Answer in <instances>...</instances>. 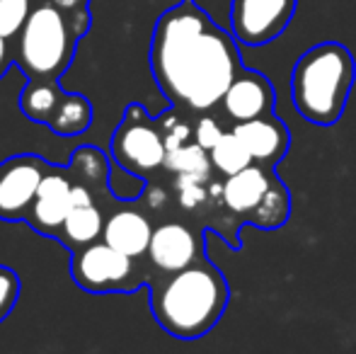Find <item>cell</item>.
<instances>
[{"label":"cell","mask_w":356,"mask_h":354,"mask_svg":"<svg viewBox=\"0 0 356 354\" xmlns=\"http://www.w3.org/2000/svg\"><path fill=\"white\" fill-rule=\"evenodd\" d=\"M243 68L238 39L220 29L197 0H179L155 22L150 71L175 109H213Z\"/></svg>","instance_id":"cell-1"},{"label":"cell","mask_w":356,"mask_h":354,"mask_svg":"<svg viewBox=\"0 0 356 354\" xmlns=\"http://www.w3.org/2000/svg\"><path fill=\"white\" fill-rule=\"evenodd\" d=\"M148 287L155 323L177 340L204 337L223 318L230 301L223 272L207 257H199L177 272H163V277Z\"/></svg>","instance_id":"cell-2"},{"label":"cell","mask_w":356,"mask_h":354,"mask_svg":"<svg viewBox=\"0 0 356 354\" xmlns=\"http://www.w3.org/2000/svg\"><path fill=\"white\" fill-rule=\"evenodd\" d=\"M356 81V61L344 44L320 42L291 71V102L315 127H334L347 109Z\"/></svg>","instance_id":"cell-3"},{"label":"cell","mask_w":356,"mask_h":354,"mask_svg":"<svg viewBox=\"0 0 356 354\" xmlns=\"http://www.w3.org/2000/svg\"><path fill=\"white\" fill-rule=\"evenodd\" d=\"M80 39L71 15L58 10L51 0L32 5V13L13 44L15 63L27 81H61L73 63Z\"/></svg>","instance_id":"cell-4"},{"label":"cell","mask_w":356,"mask_h":354,"mask_svg":"<svg viewBox=\"0 0 356 354\" xmlns=\"http://www.w3.org/2000/svg\"><path fill=\"white\" fill-rule=\"evenodd\" d=\"M138 257L124 255L107 241H95L71 252V279L90 293H129L150 284L136 265Z\"/></svg>","instance_id":"cell-5"},{"label":"cell","mask_w":356,"mask_h":354,"mask_svg":"<svg viewBox=\"0 0 356 354\" xmlns=\"http://www.w3.org/2000/svg\"><path fill=\"white\" fill-rule=\"evenodd\" d=\"M109 156L124 170L141 177H148L150 172L163 168L168 146H165L158 119L148 117V112L141 104H129L112 136Z\"/></svg>","instance_id":"cell-6"},{"label":"cell","mask_w":356,"mask_h":354,"mask_svg":"<svg viewBox=\"0 0 356 354\" xmlns=\"http://www.w3.org/2000/svg\"><path fill=\"white\" fill-rule=\"evenodd\" d=\"M298 0H230V32L245 47H267L282 37Z\"/></svg>","instance_id":"cell-7"},{"label":"cell","mask_w":356,"mask_h":354,"mask_svg":"<svg viewBox=\"0 0 356 354\" xmlns=\"http://www.w3.org/2000/svg\"><path fill=\"white\" fill-rule=\"evenodd\" d=\"M49 170L51 166L34 153H19L0 163V221H24Z\"/></svg>","instance_id":"cell-8"},{"label":"cell","mask_w":356,"mask_h":354,"mask_svg":"<svg viewBox=\"0 0 356 354\" xmlns=\"http://www.w3.org/2000/svg\"><path fill=\"white\" fill-rule=\"evenodd\" d=\"M73 207V177L68 170L51 168L42 179L24 223L47 238H56L61 223Z\"/></svg>","instance_id":"cell-9"},{"label":"cell","mask_w":356,"mask_h":354,"mask_svg":"<svg viewBox=\"0 0 356 354\" xmlns=\"http://www.w3.org/2000/svg\"><path fill=\"white\" fill-rule=\"evenodd\" d=\"M150 265L158 267L160 272H177V269L189 267L202 255V238L189 226L179 221H168L153 228L150 236L148 255Z\"/></svg>","instance_id":"cell-10"},{"label":"cell","mask_w":356,"mask_h":354,"mask_svg":"<svg viewBox=\"0 0 356 354\" xmlns=\"http://www.w3.org/2000/svg\"><path fill=\"white\" fill-rule=\"evenodd\" d=\"M104 216L107 214L97 204L92 189L88 184H80L73 179V207L68 211L66 221L58 228L56 241L71 252L99 241L104 228Z\"/></svg>","instance_id":"cell-11"},{"label":"cell","mask_w":356,"mask_h":354,"mask_svg":"<svg viewBox=\"0 0 356 354\" xmlns=\"http://www.w3.org/2000/svg\"><path fill=\"white\" fill-rule=\"evenodd\" d=\"M233 131L243 138L252 161L259 166L277 168L289 153L291 131L284 124V119L274 112L257 119H248V122H235Z\"/></svg>","instance_id":"cell-12"},{"label":"cell","mask_w":356,"mask_h":354,"mask_svg":"<svg viewBox=\"0 0 356 354\" xmlns=\"http://www.w3.org/2000/svg\"><path fill=\"white\" fill-rule=\"evenodd\" d=\"M274 102H277V92H274L269 78L257 71H248V68L240 71V76L230 83V88L220 99L225 114L233 122H248V119L272 114Z\"/></svg>","instance_id":"cell-13"},{"label":"cell","mask_w":356,"mask_h":354,"mask_svg":"<svg viewBox=\"0 0 356 354\" xmlns=\"http://www.w3.org/2000/svg\"><path fill=\"white\" fill-rule=\"evenodd\" d=\"M277 177L279 175L274 172V168L252 163L245 170L225 177L223 187H220V199L228 207V211H233L235 216L243 218V223H248V218L262 204Z\"/></svg>","instance_id":"cell-14"},{"label":"cell","mask_w":356,"mask_h":354,"mask_svg":"<svg viewBox=\"0 0 356 354\" xmlns=\"http://www.w3.org/2000/svg\"><path fill=\"white\" fill-rule=\"evenodd\" d=\"M150 236H153L150 218L134 207H122L104 216L102 241H107L112 248L122 250L124 255H131V257L148 255Z\"/></svg>","instance_id":"cell-15"},{"label":"cell","mask_w":356,"mask_h":354,"mask_svg":"<svg viewBox=\"0 0 356 354\" xmlns=\"http://www.w3.org/2000/svg\"><path fill=\"white\" fill-rule=\"evenodd\" d=\"M95 119V109L85 95L78 92H63V97L58 99L56 109L49 117L47 127L51 129L56 136H80L83 131H88L90 124Z\"/></svg>","instance_id":"cell-16"},{"label":"cell","mask_w":356,"mask_h":354,"mask_svg":"<svg viewBox=\"0 0 356 354\" xmlns=\"http://www.w3.org/2000/svg\"><path fill=\"white\" fill-rule=\"evenodd\" d=\"M71 177L80 184H88L92 192H102L109 182V170H112V161L104 156L99 148L95 146H80L73 153L71 166L66 168Z\"/></svg>","instance_id":"cell-17"},{"label":"cell","mask_w":356,"mask_h":354,"mask_svg":"<svg viewBox=\"0 0 356 354\" xmlns=\"http://www.w3.org/2000/svg\"><path fill=\"white\" fill-rule=\"evenodd\" d=\"M61 97L63 90L58 81H29L19 95V109L27 119L47 127L49 117L54 114Z\"/></svg>","instance_id":"cell-18"},{"label":"cell","mask_w":356,"mask_h":354,"mask_svg":"<svg viewBox=\"0 0 356 354\" xmlns=\"http://www.w3.org/2000/svg\"><path fill=\"white\" fill-rule=\"evenodd\" d=\"M289 216H291V192L284 184V179L277 177L272 187H269L267 197L262 199V204L248 218V223L264 228V231H277V228H282L289 221Z\"/></svg>","instance_id":"cell-19"},{"label":"cell","mask_w":356,"mask_h":354,"mask_svg":"<svg viewBox=\"0 0 356 354\" xmlns=\"http://www.w3.org/2000/svg\"><path fill=\"white\" fill-rule=\"evenodd\" d=\"M163 168L172 170L175 175L209 179L213 163H211V156H209L207 148H202L197 141H189V143H182V146L172 148V151H168Z\"/></svg>","instance_id":"cell-20"},{"label":"cell","mask_w":356,"mask_h":354,"mask_svg":"<svg viewBox=\"0 0 356 354\" xmlns=\"http://www.w3.org/2000/svg\"><path fill=\"white\" fill-rule=\"evenodd\" d=\"M211 156V163L218 172H223L225 177L235 175V172L245 170L248 166H252V156H250L248 146L243 143V138L230 129V131H223V136L218 138V143L209 151Z\"/></svg>","instance_id":"cell-21"},{"label":"cell","mask_w":356,"mask_h":354,"mask_svg":"<svg viewBox=\"0 0 356 354\" xmlns=\"http://www.w3.org/2000/svg\"><path fill=\"white\" fill-rule=\"evenodd\" d=\"M29 13H32L29 0H0V34L13 42L27 22Z\"/></svg>","instance_id":"cell-22"},{"label":"cell","mask_w":356,"mask_h":354,"mask_svg":"<svg viewBox=\"0 0 356 354\" xmlns=\"http://www.w3.org/2000/svg\"><path fill=\"white\" fill-rule=\"evenodd\" d=\"M155 119H158V124H160V131H163V138H165V146H168V151L182 146V143H189V138L194 136L192 127H189V124L184 122V119L179 117L175 109L163 112L160 117H155Z\"/></svg>","instance_id":"cell-23"},{"label":"cell","mask_w":356,"mask_h":354,"mask_svg":"<svg viewBox=\"0 0 356 354\" xmlns=\"http://www.w3.org/2000/svg\"><path fill=\"white\" fill-rule=\"evenodd\" d=\"M19 274L13 267L0 265V323L13 313L19 298Z\"/></svg>","instance_id":"cell-24"},{"label":"cell","mask_w":356,"mask_h":354,"mask_svg":"<svg viewBox=\"0 0 356 354\" xmlns=\"http://www.w3.org/2000/svg\"><path fill=\"white\" fill-rule=\"evenodd\" d=\"M220 136H223V129H220L218 122L211 117H202L197 122V127H194V141L202 148H207V151H211Z\"/></svg>","instance_id":"cell-25"},{"label":"cell","mask_w":356,"mask_h":354,"mask_svg":"<svg viewBox=\"0 0 356 354\" xmlns=\"http://www.w3.org/2000/svg\"><path fill=\"white\" fill-rule=\"evenodd\" d=\"M15 63V54H13V44H10V39H5L3 34H0V78L8 73V68Z\"/></svg>","instance_id":"cell-26"},{"label":"cell","mask_w":356,"mask_h":354,"mask_svg":"<svg viewBox=\"0 0 356 354\" xmlns=\"http://www.w3.org/2000/svg\"><path fill=\"white\" fill-rule=\"evenodd\" d=\"M51 3L56 5L58 10H63V13L73 15V13H83V10H88L90 0H51Z\"/></svg>","instance_id":"cell-27"}]
</instances>
